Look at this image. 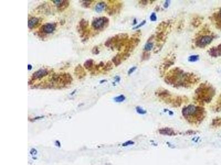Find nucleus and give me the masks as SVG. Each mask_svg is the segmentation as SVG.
Segmentation results:
<instances>
[{
  "mask_svg": "<svg viewBox=\"0 0 221 165\" xmlns=\"http://www.w3.org/2000/svg\"><path fill=\"white\" fill-rule=\"evenodd\" d=\"M91 2H92L91 1H84L82 6L85 7H89L90 5L92 3Z\"/></svg>",
  "mask_w": 221,
  "mask_h": 165,
  "instance_id": "30",
  "label": "nucleus"
},
{
  "mask_svg": "<svg viewBox=\"0 0 221 165\" xmlns=\"http://www.w3.org/2000/svg\"><path fill=\"white\" fill-rule=\"evenodd\" d=\"M182 113L186 121L191 123H200L205 118V108L201 106L190 105L182 109Z\"/></svg>",
  "mask_w": 221,
  "mask_h": 165,
  "instance_id": "2",
  "label": "nucleus"
},
{
  "mask_svg": "<svg viewBox=\"0 0 221 165\" xmlns=\"http://www.w3.org/2000/svg\"><path fill=\"white\" fill-rule=\"evenodd\" d=\"M130 56V53H129L124 52H123L121 53H119L114 56V58H112V62L116 66H118L119 64L122 63V62L125 61Z\"/></svg>",
  "mask_w": 221,
  "mask_h": 165,
  "instance_id": "8",
  "label": "nucleus"
},
{
  "mask_svg": "<svg viewBox=\"0 0 221 165\" xmlns=\"http://www.w3.org/2000/svg\"><path fill=\"white\" fill-rule=\"evenodd\" d=\"M208 53L213 58L221 57V44L210 48L208 50Z\"/></svg>",
  "mask_w": 221,
  "mask_h": 165,
  "instance_id": "10",
  "label": "nucleus"
},
{
  "mask_svg": "<svg viewBox=\"0 0 221 165\" xmlns=\"http://www.w3.org/2000/svg\"><path fill=\"white\" fill-rule=\"evenodd\" d=\"M39 19L36 17H32L28 21V26L29 29H32L35 25H37L39 23Z\"/></svg>",
  "mask_w": 221,
  "mask_h": 165,
  "instance_id": "18",
  "label": "nucleus"
},
{
  "mask_svg": "<svg viewBox=\"0 0 221 165\" xmlns=\"http://www.w3.org/2000/svg\"><path fill=\"white\" fill-rule=\"evenodd\" d=\"M145 23H146V21H143V22H142L141 23L139 24L138 25H137L136 27H135L134 28H133V29H139L140 28L142 27V26H143V25H145Z\"/></svg>",
  "mask_w": 221,
  "mask_h": 165,
  "instance_id": "29",
  "label": "nucleus"
},
{
  "mask_svg": "<svg viewBox=\"0 0 221 165\" xmlns=\"http://www.w3.org/2000/svg\"><path fill=\"white\" fill-rule=\"evenodd\" d=\"M215 94L214 87L208 82H203L196 90L194 99L201 104L208 103L211 101Z\"/></svg>",
  "mask_w": 221,
  "mask_h": 165,
  "instance_id": "3",
  "label": "nucleus"
},
{
  "mask_svg": "<svg viewBox=\"0 0 221 165\" xmlns=\"http://www.w3.org/2000/svg\"><path fill=\"white\" fill-rule=\"evenodd\" d=\"M214 39L213 35H203L197 38L195 41L196 46L200 48H204L211 44Z\"/></svg>",
  "mask_w": 221,
  "mask_h": 165,
  "instance_id": "6",
  "label": "nucleus"
},
{
  "mask_svg": "<svg viewBox=\"0 0 221 165\" xmlns=\"http://www.w3.org/2000/svg\"><path fill=\"white\" fill-rule=\"evenodd\" d=\"M136 111L138 113H140L141 115H145L146 113H147V111L143 109L142 108H140L139 106H137L136 108Z\"/></svg>",
  "mask_w": 221,
  "mask_h": 165,
  "instance_id": "28",
  "label": "nucleus"
},
{
  "mask_svg": "<svg viewBox=\"0 0 221 165\" xmlns=\"http://www.w3.org/2000/svg\"><path fill=\"white\" fill-rule=\"evenodd\" d=\"M214 110L217 112L220 111L221 110V94L217 100L216 105H214Z\"/></svg>",
  "mask_w": 221,
  "mask_h": 165,
  "instance_id": "20",
  "label": "nucleus"
},
{
  "mask_svg": "<svg viewBox=\"0 0 221 165\" xmlns=\"http://www.w3.org/2000/svg\"><path fill=\"white\" fill-rule=\"evenodd\" d=\"M52 2L56 5L58 8L61 10H64V9L67 8L69 5V2L68 1H64V0H53Z\"/></svg>",
  "mask_w": 221,
  "mask_h": 165,
  "instance_id": "14",
  "label": "nucleus"
},
{
  "mask_svg": "<svg viewBox=\"0 0 221 165\" xmlns=\"http://www.w3.org/2000/svg\"><path fill=\"white\" fill-rule=\"evenodd\" d=\"M212 124L214 127L221 126V118H216L213 119Z\"/></svg>",
  "mask_w": 221,
  "mask_h": 165,
  "instance_id": "23",
  "label": "nucleus"
},
{
  "mask_svg": "<svg viewBox=\"0 0 221 165\" xmlns=\"http://www.w3.org/2000/svg\"><path fill=\"white\" fill-rule=\"evenodd\" d=\"M174 58L173 57L170 58L164 61L160 67V70L161 72V73H164V72L166 71V70H167L171 66H172V64H174Z\"/></svg>",
  "mask_w": 221,
  "mask_h": 165,
  "instance_id": "12",
  "label": "nucleus"
},
{
  "mask_svg": "<svg viewBox=\"0 0 221 165\" xmlns=\"http://www.w3.org/2000/svg\"><path fill=\"white\" fill-rule=\"evenodd\" d=\"M88 22L86 21L85 19H82V21H80V22L79 23L80 29L82 30H84L85 29H86L87 27V26H88Z\"/></svg>",
  "mask_w": 221,
  "mask_h": 165,
  "instance_id": "21",
  "label": "nucleus"
},
{
  "mask_svg": "<svg viewBox=\"0 0 221 165\" xmlns=\"http://www.w3.org/2000/svg\"><path fill=\"white\" fill-rule=\"evenodd\" d=\"M126 99V97L124 96V95H121L119 96H117L116 98H114V100L116 102H122L123 101H124Z\"/></svg>",
  "mask_w": 221,
  "mask_h": 165,
  "instance_id": "24",
  "label": "nucleus"
},
{
  "mask_svg": "<svg viewBox=\"0 0 221 165\" xmlns=\"http://www.w3.org/2000/svg\"><path fill=\"white\" fill-rule=\"evenodd\" d=\"M136 69H137V67H133L132 68H130L128 72V75H130L131 74H132L135 71Z\"/></svg>",
  "mask_w": 221,
  "mask_h": 165,
  "instance_id": "32",
  "label": "nucleus"
},
{
  "mask_svg": "<svg viewBox=\"0 0 221 165\" xmlns=\"http://www.w3.org/2000/svg\"><path fill=\"white\" fill-rule=\"evenodd\" d=\"M153 48V43L151 42V41H148L146 44L145 45V51L149 52L150 51H151Z\"/></svg>",
  "mask_w": 221,
  "mask_h": 165,
  "instance_id": "22",
  "label": "nucleus"
},
{
  "mask_svg": "<svg viewBox=\"0 0 221 165\" xmlns=\"http://www.w3.org/2000/svg\"><path fill=\"white\" fill-rule=\"evenodd\" d=\"M133 143H134V142H131V141H129L128 142H125L124 144H123V146H127L128 145L133 144Z\"/></svg>",
  "mask_w": 221,
  "mask_h": 165,
  "instance_id": "35",
  "label": "nucleus"
},
{
  "mask_svg": "<svg viewBox=\"0 0 221 165\" xmlns=\"http://www.w3.org/2000/svg\"><path fill=\"white\" fill-rule=\"evenodd\" d=\"M107 7V5L106 4V3L104 2H100L98 3L97 5H96L95 9L96 12L97 13H101L103 11H104Z\"/></svg>",
  "mask_w": 221,
  "mask_h": 165,
  "instance_id": "17",
  "label": "nucleus"
},
{
  "mask_svg": "<svg viewBox=\"0 0 221 165\" xmlns=\"http://www.w3.org/2000/svg\"><path fill=\"white\" fill-rule=\"evenodd\" d=\"M150 53L148 52H147V51H145L142 56V61L148 60L149 58H150Z\"/></svg>",
  "mask_w": 221,
  "mask_h": 165,
  "instance_id": "27",
  "label": "nucleus"
},
{
  "mask_svg": "<svg viewBox=\"0 0 221 165\" xmlns=\"http://www.w3.org/2000/svg\"><path fill=\"white\" fill-rule=\"evenodd\" d=\"M113 68V63L111 61H108L107 62L106 64L105 65V66L103 67V70L105 71H108L109 70L112 69Z\"/></svg>",
  "mask_w": 221,
  "mask_h": 165,
  "instance_id": "25",
  "label": "nucleus"
},
{
  "mask_svg": "<svg viewBox=\"0 0 221 165\" xmlns=\"http://www.w3.org/2000/svg\"><path fill=\"white\" fill-rule=\"evenodd\" d=\"M150 19L151 21H156V19H157V17H156V14L154 12L151 13V15H150Z\"/></svg>",
  "mask_w": 221,
  "mask_h": 165,
  "instance_id": "31",
  "label": "nucleus"
},
{
  "mask_svg": "<svg viewBox=\"0 0 221 165\" xmlns=\"http://www.w3.org/2000/svg\"><path fill=\"white\" fill-rule=\"evenodd\" d=\"M48 74V72L47 70L41 69L33 74L32 78L33 80H37V79H41L43 77H45Z\"/></svg>",
  "mask_w": 221,
  "mask_h": 165,
  "instance_id": "13",
  "label": "nucleus"
},
{
  "mask_svg": "<svg viewBox=\"0 0 221 165\" xmlns=\"http://www.w3.org/2000/svg\"><path fill=\"white\" fill-rule=\"evenodd\" d=\"M199 59V56L198 55H192L190 56L188 58L189 62H194L197 61Z\"/></svg>",
  "mask_w": 221,
  "mask_h": 165,
  "instance_id": "26",
  "label": "nucleus"
},
{
  "mask_svg": "<svg viewBox=\"0 0 221 165\" xmlns=\"http://www.w3.org/2000/svg\"><path fill=\"white\" fill-rule=\"evenodd\" d=\"M115 80L117 82H118L120 80V78L119 77H115Z\"/></svg>",
  "mask_w": 221,
  "mask_h": 165,
  "instance_id": "37",
  "label": "nucleus"
},
{
  "mask_svg": "<svg viewBox=\"0 0 221 165\" xmlns=\"http://www.w3.org/2000/svg\"><path fill=\"white\" fill-rule=\"evenodd\" d=\"M156 95L166 103L171 104L175 108L182 105L184 99L182 96L173 97L168 90L160 89L156 92Z\"/></svg>",
  "mask_w": 221,
  "mask_h": 165,
  "instance_id": "4",
  "label": "nucleus"
},
{
  "mask_svg": "<svg viewBox=\"0 0 221 165\" xmlns=\"http://www.w3.org/2000/svg\"><path fill=\"white\" fill-rule=\"evenodd\" d=\"M109 24V19L107 17H103L95 18L92 23V27L96 30H101L107 27Z\"/></svg>",
  "mask_w": 221,
  "mask_h": 165,
  "instance_id": "7",
  "label": "nucleus"
},
{
  "mask_svg": "<svg viewBox=\"0 0 221 165\" xmlns=\"http://www.w3.org/2000/svg\"><path fill=\"white\" fill-rule=\"evenodd\" d=\"M200 78L193 73L184 72L179 68L171 69L165 76V82L175 88H191L196 84Z\"/></svg>",
  "mask_w": 221,
  "mask_h": 165,
  "instance_id": "1",
  "label": "nucleus"
},
{
  "mask_svg": "<svg viewBox=\"0 0 221 165\" xmlns=\"http://www.w3.org/2000/svg\"><path fill=\"white\" fill-rule=\"evenodd\" d=\"M93 64H94L93 60L90 59V60H87L86 62L84 63V66L87 69H91L93 67Z\"/></svg>",
  "mask_w": 221,
  "mask_h": 165,
  "instance_id": "19",
  "label": "nucleus"
},
{
  "mask_svg": "<svg viewBox=\"0 0 221 165\" xmlns=\"http://www.w3.org/2000/svg\"><path fill=\"white\" fill-rule=\"evenodd\" d=\"M140 2H140L141 3H142V5L143 4V5H147V4H148V1H141Z\"/></svg>",
  "mask_w": 221,
  "mask_h": 165,
  "instance_id": "36",
  "label": "nucleus"
},
{
  "mask_svg": "<svg viewBox=\"0 0 221 165\" xmlns=\"http://www.w3.org/2000/svg\"><path fill=\"white\" fill-rule=\"evenodd\" d=\"M159 132L162 135H168V136H172L176 134L174 131L172 129L170 128H163L159 130Z\"/></svg>",
  "mask_w": 221,
  "mask_h": 165,
  "instance_id": "16",
  "label": "nucleus"
},
{
  "mask_svg": "<svg viewBox=\"0 0 221 165\" xmlns=\"http://www.w3.org/2000/svg\"><path fill=\"white\" fill-rule=\"evenodd\" d=\"M169 3H170V1H165V3H164V7L165 8H167L169 6Z\"/></svg>",
  "mask_w": 221,
  "mask_h": 165,
  "instance_id": "34",
  "label": "nucleus"
},
{
  "mask_svg": "<svg viewBox=\"0 0 221 165\" xmlns=\"http://www.w3.org/2000/svg\"><path fill=\"white\" fill-rule=\"evenodd\" d=\"M56 24L54 23H47L42 26L41 30L45 34H50L55 30Z\"/></svg>",
  "mask_w": 221,
  "mask_h": 165,
  "instance_id": "9",
  "label": "nucleus"
},
{
  "mask_svg": "<svg viewBox=\"0 0 221 165\" xmlns=\"http://www.w3.org/2000/svg\"><path fill=\"white\" fill-rule=\"evenodd\" d=\"M75 74L79 79L83 78L86 75V72L84 71V68L80 65L76 67L75 69Z\"/></svg>",
  "mask_w": 221,
  "mask_h": 165,
  "instance_id": "15",
  "label": "nucleus"
},
{
  "mask_svg": "<svg viewBox=\"0 0 221 165\" xmlns=\"http://www.w3.org/2000/svg\"><path fill=\"white\" fill-rule=\"evenodd\" d=\"M92 53H93V54H95V55H97V54L99 53V51H98V47L95 46V47L93 48V50H92Z\"/></svg>",
  "mask_w": 221,
  "mask_h": 165,
  "instance_id": "33",
  "label": "nucleus"
},
{
  "mask_svg": "<svg viewBox=\"0 0 221 165\" xmlns=\"http://www.w3.org/2000/svg\"><path fill=\"white\" fill-rule=\"evenodd\" d=\"M128 39V35L127 34H119L109 38L106 42L105 45L107 47L115 48L118 50H121L126 45Z\"/></svg>",
  "mask_w": 221,
  "mask_h": 165,
  "instance_id": "5",
  "label": "nucleus"
},
{
  "mask_svg": "<svg viewBox=\"0 0 221 165\" xmlns=\"http://www.w3.org/2000/svg\"><path fill=\"white\" fill-rule=\"evenodd\" d=\"M212 21L218 29L221 30V9L212 16Z\"/></svg>",
  "mask_w": 221,
  "mask_h": 165,
  "instance_id": "11",
  "label": "nucleus"
},
{
  "mask_svg": "<svg viewBox=\"0 0 221 165\" xmlns=\"http://www.w3.org/2000/svg\"><path fill=\"white\" fill-rule=\"evenodd\" d=\"M32 69V66L30 65V64H28V69L29 71H30Z\"/></svg>",
  "mask_w": 221,
  "mask_h": 165,
  "instance_id": "38",
  "label": "nucleus"
}]
</instances>
